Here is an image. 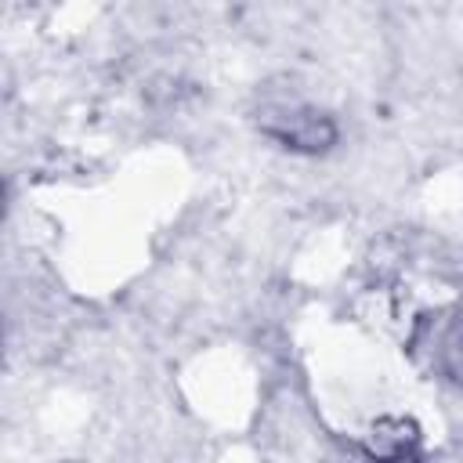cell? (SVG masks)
I'll use <instances>...</instances> for the list:
<instances>
[{
	"instance_id": "cell-1",
	"label": "cell",
	"mask_w": 463,
	"mask_h": 463,
	"mask_svg": "<svg viewBox=\"0 0 463 463\" xmlns=\"http://www.w3.org/2000/svg\"><path fill=\"white\" fill-rule=\"evenodd\" d=\"M264 134L275 137L282 148L293 152H326L336 141V123L326 112L315 109H289V112H268L264 116Z\"/></svg>"
},
{
	"instance_id": "cell-2",
	"label": "cell",
	"mask_w": 463,
	"mask_h": 463,
	"mask_svg": "<svg viewBox=\"0 0 463 463\" xmlns=\"http://www.w3.org/2000/svg\"><path fill=\"white\" fill-rule=\"evenodd\" d=\"M416 445H420V430L409 420H380L365 434V452L376 463H402L416 452Z\"/></svg>"
}]
</instances>
